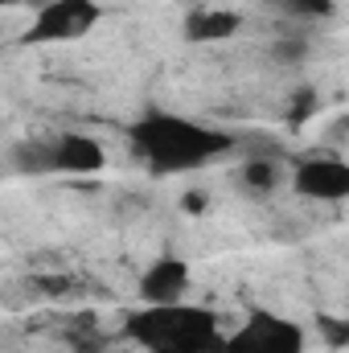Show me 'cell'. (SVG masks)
Instances as JSON below:
<instances>
[{"label": "cell", "mask_w": 349, "mask_h": 353, "mask_svg": "<svg viewBox=\"0 0 349 353\" xmlns=\"http://www.w3.org/2000/svg\"><path fill=\"white\" fill-rule=\"evenodd\" d=\"M128 144L148 165V173L173 176V173H193V169L214 165L218 157H226L235 148V136L218 132V128H206L197 119L148 111L128 128Z\"/></svg>", "instance_id": "cell-1"}, {"label": "cell", "mask_w": 349, "mask_h": 353, "mask_svg": "<svg viewBox=\"0 0 349 353\" xmlns=\"http://www.w3.org/2000/svg\"><path fill=\"white\" fill-rule=\"evenodd\" d=\"M128 341H136L144 353H218L222 329L210 308L197 304H144L123 321Z\"/></svg>", "instance_id": "cell-2"}, {"label": "cell", "mask_w": 349, "mask_h": 353, "mask_svg": "<svg viewBox=\"0 0 349 353\" xmlns=\"http://www.w3.org/2000/svg\"><path fill=\"white\" fill-rule=\"evenodd\" d=\"M99 21H103V8L94 0H46L33 12V25L21 33V46L74 41V37H87Z\"/></svg>", "instance_id": "cell-3"}, {"label": "cell", "mask_w": 349, "mask_h": 353, "mask_svg": "<svg viewBox=\"0 0 349 353\" xmlns=\"http://www.w3.org/2000/svg\"><path fill=\"white\" fill-rule=\"evenodd\" d=\"M218 353H304V329L279 312H251L230 337H222Z\"/></svg>", "instance_id": "cell-4"}, {"label": "cell", "mask_w": 349, "mask_h": 353, "mask_svg": "<svg viewBox=\"0 0 349 353\" xmlns=\"http://www.w3.org/2000/svg\"><path fill=\"white\" fill-rule=\"evenodd\" d=\"M288 181L308 201H346L349 197V165L337 157H308L292 169Z\"/></svg>", "instance_id": "cell-5"}, {"label": "cell", "mask_w": 349, "mask_h": 353, "mask_svg": "<svg viewBox=\"0 0 349 353\" xmlns=\"http://www.w3.org/2000/svg\"><path fill=\"white\" fill-rule=\"evenodd\" d=\"M185 292H189V263H185V259H173V255L148 263V271L140 275V288H136L140 304H152V308H161V304H181Z\"/></svg>", "instance_id": "cell-6"}, {"label": "cell", "mask_w": 349, "mask_h": 353, "mask_svg": "<svg viewBox=\"0 0 349 353\" xmlns=\"http://www.w3.org/2000/svg\"><path fill=\"white\" fill-rule=\"evenodd\" d=\"M54 157H58V173H74V176H90L107 165L103 144L87 136V132H62L54 136Z\"/></svg>", "instance_id": "cell-7"}, {"label": "cell", "mask_w": 349, "mask_h": 353, "mask_svg": "<svg viewBox=\"0 0 349 353\" xmlns=\"http://www.w3.org/2000/svg\"><path fill=\"white\" fill-rule=\"evenodd\" d=\"M243 29V17L239 12H226V8H193L185 21H181V37L189 46H214V41H226Z\"/></svg>", "instance_id": "cell-8"}, {"label": "cell", "mask_w": 349, "mask_h": 353, "mask_svg": "<svg viewBox=\"0 0 349 353\" xmlns=\"http://www.w3.org/2000/svg\"><path fill=\"white\" fill-rule=\"evenodd\" d=\"M8 165L17 176H54L58 173V157H54V136H29L17 140L8 152Z\"/></svg>", "instance_id": "cell-9"}, {"label": "cell", "mask_w": 349, "mask_h": 353, "mask_svg": "<svg viewBox=\"0 0 349 353\" xmlns=\"http://www.w3.org/2000/svg\"><path fill=\"white\" fill-rule=\"evenodd\" d=\"M283 157H247L243 161V169L235 173L239 181V189L243 193H251V197H267V193H275L279 185H283Z\"/></svg>", "instance_id": "cell-10"}, {"label": "cell", "mask_w": 349, "mask_h": 353, "mask_svg": "<svg viewBox=\"0 0 349 353\" xmlns=\"http://www.w3.org/2000/svg\"><path fill=\"white\" fill-rule=\"evenodd\" d=\"M275 12H283V17H292V21H325V17H333V0H267Z\"/></svg>", "instance_id": "cell-11"}, {"label": "cell", "mask_w": 349, "mask_h": 353, "mask_svg": "<svg viewBox=\"0 0 349 353\" xmlns=\"http://www.w3.org/2000/svg\"><path fill=\"white\" fill-rule=\"evenodd\" d=\"M317 333L329 350H346L349 345V321L346 316H333V312H317Z\"/></svg>", "instance_id": "cell-12"}, {"label": "cell", "mask_w": 349, "mask_h": 353, "mask_svg": "<svg viewBox=\"0 0 349 353\" xmlns=\"http://www.w3.org/2000/svg\"><path fill=\"white\" fill-rule=\"evenodd\" d=\"M304 58H308V41H300V37H288V41L271 46V62L275 66H300Z\"/></svg>", "instance_id": "cell-13"}, {"label": "cell", "mask_w": 349, "mask_h": 353, "mask_svg": "<svg viewBox=\"0 0 349 353\" xmlns=\"http://www.w3.org/2000/svg\"><path fill=\"white\" fill-rule=\"evenodd\" d=\"M317 107H321V94H317L312 87L296 90V99H292V115H288V119H292V123L300 128V123H304L308 115H317Z\"/></svg>", "instance_id": "cell-14"}, {"label": "cell", "mask_w": 349, "mask_h": 353, "mask_svg": "<svg viewBox=\"0 0 349 353\" xmlns=\"http://www.w3.org/2000/svg\"><path fill=\"white\" fill-rule=\"evenodd\" d=\"M12 4H21V0H0V8H12Z\"/></svg>", "instance_id": "cell-15"}, {"label": "cell", "mask_w": 349, "mask_h": 353, "mask_svg": "<svg viewBox=\"0 0 349 353\" xmlns=\"http://www.w3.org/2000/svg\"><path fill=\"white\" fill-rule=\"evenodd\" d=\"M0 46H4V37H0Z\"/></svg>", "instance_id": "cell-16"}]
</instances>
